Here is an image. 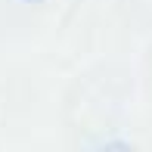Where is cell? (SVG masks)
<instances>
[]
</instances>
